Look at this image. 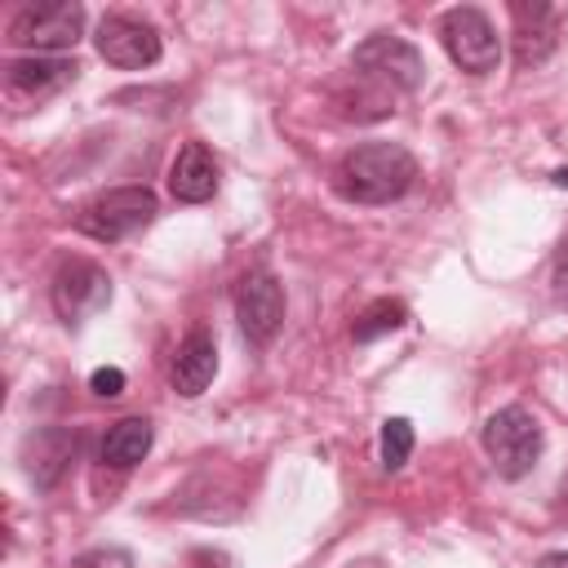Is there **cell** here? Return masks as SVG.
Returning <instances> with one entry per match:
<instances>
[{"label":"cell","mask_w":568,"mask_h":568,"mask_svg":"<svg viewBox=\"0 0 568 568\" xmlns=\"http://www.w3.org/2000/svg\"><path fill=\"white\" fill-rule=\"evenodd\" d=\"M417 182V160L399 142H364L333 169V191L351 204H390Z\"/></svg>","instance_id":"6da1fadb"},{"label":"cell","mask_w":568,"mask_h":568,"mask_svg":"<svg viewBox=\"0 0 568 568\" xmlns=\"http://www.w3.org/2000/svg\"><path fill=\"white\" fill-rule=\"evenodd\" d=\"M484 448L501 479H524L541 462L546 435H541V422L524 404H506L484 422Z\"/></svg>","instance_id":"7a4b0ae2"},{"label":"cell","mask_w":568,"mask_h":568,"mask_svg":"<svg viewBox=\"0 0 568 568\" xmlns=\"http://www.w3.org/2000/svg\"><path fill=\"white\" fill-rule=\"evenodd\" d=\"M155 191L151 186H115V191H102L93 195L80 213H75V226L98 240V244H120L129 235H138L142 226H151L155 217Z\"/></svg>","instance_id":"3957f363"},{"label":"cell","mask_w":568,"mask_h":568,"mask_svg":"<svg viewBox=\"0 0 568 568\" xmlns=\"http://www.w3.org/2000/svg\"><path fill=\"white\" fill-rule=\"evenodd\" d=\"M351 71L368 84L399 89V93H413L426 80V62H422L417 44H408L404 36H390V31H373L364 44H355Z\"/></svg>","instance_id":"277c9868"},{"label":"cell","mask_w":568,"mask_h":568,"mask_svg":"<svg viewBox=\"0 0 568 568\" xmlns=\"http://www.w3.org/2000/svg\"><path fill=\"white\" fill-rule=\"evenodd\" d=\"M84 36V4L71 0H53V4H27L13 13L9 22V44L31 49V53H62L75 49V40Z\"/></svg>","instance_id":"5b68a950"},{"label":"cell","mask_w":568,"mask_h":568,"mask_svg":"<svg viewBox=\"0 0 568 568\" xmlns=\"http://www.w3.org/2000/svg\"><path fill=\"white\" fill-rule=\"evenodd\" d=\"M439 40L448 49V58L466 71V75H488L497 71L501 62V40H497V27L488 22L484 9L475 4H457L439 18Z\"/></svg>","instance_id":"8992f818"},{"label":"cell","mask_w":568,"mask_h":568,"mask_svg":"<svg viewBox=\"0 0 568 568\" xmlns=\"http://www.w3.org/2000/svg\"><path fill=\"white\" fill-rule=\"evenodd\" d=\"M49 302H53L58 320L67 328H75V324H84L89 315H98L111 302V275L89 257H67L58 266V275H53Z\"/></svg>","instance_id":"52a82bcc"},{"label":"cell","mask_w":568,"mask_h":568,"mask_svg":"<svg viewBox=\"0 0 568 568\" xmlns=\"http://www.w3.org/2000/svg\"><path fill=\"white\" fill-rule=\"evenodd\" d=\"M235 324L248 346H271L284 324V288L266 266H253L235 284Z\"/></svg>","instance_id":"ba28073f"},{"label":"cell","mask_w":568,"mask_h":568,"mask_svg":"<svg viewBox=\"0 0 568 568\" xmlns=\"http://www.w3.org/2000/svg\"><path fill=\"white\" fill-rule=\"evenodd\" d=\"M93 44L102 53V62L120 67V71H142V67H155L164 44H160V31L146 22V18H133V13H106L93 31Z\"/></svg>","instance_id":"9c48e42d"},{"label":"cell","mask_w":568,"mask_h":568,"mask_svg":"<svg viewBox=\"0 0 568 568\" xmlns=\"http://www.w3.org/2000/svg\"><path fill=\"white\" fill-rule=\"evenodd\" d=\"M75 448H80V435H75L71 426H36V430H27L22 444H18L22 475H27L40 493H49V488L67 475Z\"/></svg>","instance_id":"30bf717a"},{"label":"cell","mask_w":568,"mask_h":568,"mask_svg":"<svg viewBox=\"0 0 568 568\" xmlns=\"http://www.w3.org/2000/svg\"><path fill=\"white\" fill-rule=\"evenodd\" d=\"M510 18H515V67H541L555 44H559V13L541 0H515L510 4Z\"/></svg>","instance_id":"8fae6325"},{"label":"cell","mask_w":568,"mask_h":568,"mask_svg":"<svg viewBox=\"0 0 568 568\" xmlns=\"http://www.w3.org/2000/svg\"><path fill=\"white\" fill-rule=\"evenodd\" d=\"M213 373H217V342H213L209 328H191L178 342V355L169 364V382H173L178 395L195 399V395H204V386L213 382Z\"/></svg>","instance_id":"7c38bea8"},{"label":"cell","mask_w":568,"mask_h":568,"mask_svg":"<svg viewBox=\"0 0 568 568\" xmlns=\"http://www.w3.org/2000/svg\"><path fill=\"white\" fill-rule=\"evenodd\" d=\"M169 191L178 204H204L217 191V160L204 142H186L169 164Z\"/></svg>","instance_id":"4fadbf2b"},{"label":"cell","mask_w":568,"mask_h":568,"mask_svg":"<svg viewBox=\"0 0 568 568\" xmlns=\"http://www.w3.org/2000/svg\"><path fill=\"white\" fill-rule=\"evenodd\" d=\"M75 58H40V53H31V58H13L9 67H4V84L13 89V93H27V98H40V93H53V89H62L67 80H75Z\"/></svg>","instance_id":"5bb4252c"},{"label":"cell","mask_w":568,"mask_h":568,"mask_svg":"<svg viewBox=\"0 0 568 568\" xmlns=\"http://www.w3.org/2000/svg\"><path fill=\"white\" fill-rule=\"evenodd\" d=\"M151 439H155V426H151L146 417H120V422L102 435L98 457H102L111 470H129V466H138V462L151 453Z\"/></svg>","instance_id":"9a60e30c"},{"label":"cell","mask_w":568,"mask_h":568,"mask_svg":"<svg viewBox=\"0 0 568 568\" xmlns=\"http://www.w3.org/2000/svg\"><path fill=\"white\" fill-rule=\"evenodd\" d=\"M404 324H408L404 302H395V297H377L373 306H364V311L355 315L351 337H355V342H377V337H386V333H395V328H404Z\"/></svg>","instance_id":"2e32d148"},{"label":"cell","mask_w":568,"mask_h":568,"mask_svg":"<svg viewBox=\"0 0 568 568\" xmlns=\"http://www.w3.org/2000/svg\"><path fill=\"white\" fill-rule=\"evenodd\" d=\"M413 457V422L408 417H386L382 422V466L399 470Z\"/></svg>","instance_id":"e0dca14e"},{"label":"cell","mask_w":568,"mask_h":568,"mask_svg":"<svg viewBox=\"0 0 568 568\" xmlns=\"http://www.w3.org/2000/svg\"><path fill=\"white\" fill-rule=\"evenodd\" d=\"M89 390L98 395V399H115V395H124V373L120 368H93L89 373Z\"/></svg>","instance_id":"ac0fdd59"},{"label":"cell","mask_w":568,"mask_h":568,"mask_svg":"<svg viewBox=\"0 0 568 568\" xmlns=\"http://www.w3.org/2000/svg\"><path fill=\"white\" fill-rule=\"evenodd\" d=\"M550 293H555L559 306H568V235L559 240L555 262H550Z\"/></svg>","instance_id":"d6986e66"},{"label":"cell","mask_w":568,"mask_h":568,"mask_svg":"<svg viewBox=\"0 0 568 568\" xmlns=\"http://www.w3.org/2000/svg\"><path fill=\"white\" fill-rule=\"evenodd\" d=\"M133 559H129V550H120V546H102V550H89V555H80V564L75 568H129Z\"/></svg>","instance_id":"ffe728a7"},{"label":"cell","mask_w":568,"mask_h":568,"mask_svg":"<svg viewBox=\"0 0 568 568\" xmlns=\"http://www.w3.org/2000/svg\"><path fill=\"white\" fill-rule=\"evenodd\" d=\"M537 568H568V550H550V555H541Z\"/></svg>","instance_id":"44dd1931"},{"label":"cell","mask_w":568,"mask_h":568,"mask_svg":"<svg viewBox=\"0 0 568 568\" xmlns=\"http://www.w3.org/2000/svg\"><path fill=\"white\" fill-rule=\"evenodd\" d=\"M550 182H555V186H559V191H568V164H559V169H555V173H550Z\"/></svg>","instance_id":"7402d4cb"}]
</instances>
